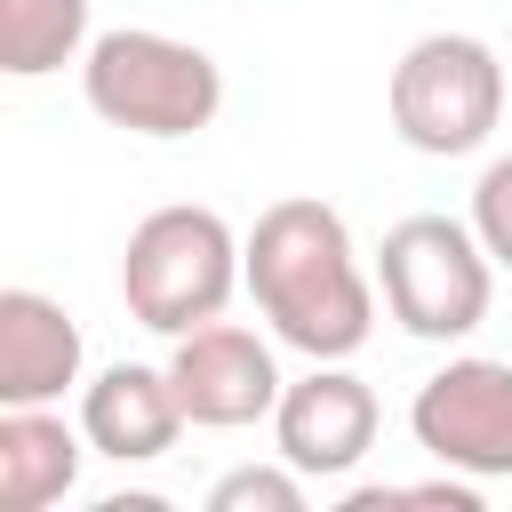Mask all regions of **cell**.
I'll return each mask as SVG.
<instances>
[{
	"mask_svg": "<svg viewBox=\"0 0 512 512\" xmlns=\"http://www.w3.org/2000/svg\"><path fill=\"white\" fill-rule=\"evenodd\" d=\"M248 296L272 320L280 344H296L304 360H352L376 328V288L360 272V248L344 232V216L312 192L272 200L248 224Z\"/></svg>",
	"mask_w": 512,
	"mask_h": 512,
	"instance_id": "cell-1",
	"label": "cell"
},
{
	"mask_svg": "<svg viewBox=\"0 0 512 512\" xmlns=\"http://www.w3.org/2000/svg\"><path fill=\"white\" fill-rule=\"evenodd\" d=\"M240 232L216 216V208H152L136 232H128V256H120V296H128V320H144L152 336H192L208 320H224L232 288H248V264H240Z\"/></svg>",
	"mask_w": 512,
	"mask_h": 512,
	"instance_id": "cell-2",
	"label": "cell"
},
{
	"mask_svg": "<svg viewBox=\"0 0 512 512\" xmlns=\"http://www.w3.org/2000/svg\"><path fill=\"white\" fill-rule=\"evenodd\" d=\"M80 88H88V112L128 136H200L224 112L216 56L176 32H144V24L96 32L80 56Z\"/></svg>",
	"mask_w": 512,
	"mask_h": 512,
	"instance_id": "cell-3",
	"label": "cell"
},
{
	"mask_svg": "<svg viewBox=\"0 0 512 512\" xmlns=\"http://www.w3.org/2000/svg\"><path fill=\"white\" fill-rule=\"evenodd\" d=\"M384 104H392V128H400L408 152L464 160V152H480L496 136V120L512 104V80H504V64H496L488 40H472V32H424L392 64Z\"/></svg>",
	"mask_w": 512,
	"mask_h": 512,
	"instance_id": "cell-4",
	"label": "cell"
},
{
	"mask_svg": "<svg viewBox=\"0 0 512 512\" xmlns=\"http://www.w3.org/2000/svg\"><path fill=\"white\" fill-rule=\"evenodd\" d=\"M376 288H384V312L424 336V344H456L488 320V296H496V256L480 248L472 224L456 216H400L376 248Z\"/></svg>",
	"mask_w": 512,
	"mask_h": 512,
	"instance_id": "cell-5",
	"label": "cell"
},
{
	"mask_svg": "<svg viewBox=\"0 0 512 512\" xmlns=\"http://www.w3.org/2000/svg\"><path fill=\"white\" fill-rule=\"evenodd\" d=\"M408 432L432 464L464 480H512V360H448L416 384Z\"/></svg>",
	"mask_w": 512,
	"mask_h": 512,
	"instance_id": "cell-6",
	"label": "cell"
},
{
	"mask_svg": "<svg viewBox=\"0 0 512 512\" xmlns=\"http://www.w3.org/2000/svg\"><path fill=\"white\" fill-rule=\"evenodd\" d=\"M168 384H176L184 416L208 424V432H240V424L272 416L280 392H288L280 368H272V344H264L256 328H232V320H208V328L176 336Z\"/></svg>",
	"mask_w": 512,
	"mask_h": 512,
	"instance_id": "cell-7",
	"label": "cell"
},
{
	"mask_svg": "<svg viewBox=\"0 0 512 512\" xmlns=\"http://www.w3.org/2000/svg\"><path fill=\"white\" fill-rule=\"evenodd\" d=\"M376 424H384V408H376V392L344 360H312V376H296L280 392V408H272V440H280V456L304 480L352 472L376 448Z\"/></svg>",
	"mask_w": 512,
	"mask_h": 512,
	"instance_id": "cell-8",
	"label": "cell"
},
{
	"mask_svg": "<svg viewBox=\"0 0 512 512\" xmlns=\"http://www.w3.org/2000/svg\"><path fill=\"white\" fill-rule=\"evenodd\" d=\"M184 424H192V416H184L168 368H144V360H112V368L80 392V432H88V448L112 456V464H152V456H168Z\"/></svg>",
	"mask_w": 512,
	"mask_h": 512,
	"instance_id": "cell-9",
	"label": "cell"
},
{
	"mask_svg": "<svg viewBox=\"0 0 512 512\" xmlns=\"http://www.w3.org/2000/svg\"><path fill=\"white\" fill-rule=\"evenodd\" d=\"M80 384V328L40 288H0V408H40Z\"/></svg>",
	"mask_w": 512,
	"mask_h": 512,
	"instance_id": "cell-10",
	"label": "cell"
},
{
	"mask_svg": "<svg viewBox=\"0 0 512 512\" xmlns=\"http://www.w3.org/2000/svg\"><path fill=\"white\" fill-rule=\"evenodd\" d=\"M80 456H96L88 432L48 416V400L40 408H0V504L8 512H48L56 496H72Z\"/></svg>",
	"mask_w": 512,
	"mask_h": 512,
	"instance_id": "cell-11",
	"label": "cell"
},
{
	"mask_svg": "<svg viewBox=\"0 0 512 512\" xmlns=\"http://www.w3.org/2000/svg\"><path fill=\"white\" fill-rule=\"evenodd\" d=\"M88 56V0H0V72L40 80Z\"/></svg>",
	"mask_w": 512,
	"mask_h": 512,
	"instance_id": "cell-12",
	"label": "cell"
},
{
	"mask_svg": "<svg viewBox=\"0 0 512 512\" xmlns=\"http://www.w3.org/2000/svg\"><path fill=\"white\" fill-rule=\"evenodd\" d=\"M208 512H304V472L280 464H240L208 488Z\"/></svg>",
	"mask_w": 512,
	"mask_h": 512,
	"instance_id": "cell-13",
	"label": "cell"
},
{
	"mask_svg": "<svg viewBox=\"0 0 512 512\" xmlns=\"http://www.w3.org/2000/svg\"><path fill=\"white\" fill-rule=\"evenodd\" d=\"M472 232H480V248L512 272V152L480 168V184H472Z\"/></svg>",
	"mask_w": 512,
	"mask_h": 512,
	"instance_id": "cell-14",
	"label": "cell"
},
{
	"mask_svg": "<svg viewBox=\"0 0 512 512\" xmlns=\"http://www.w3.org/2000/svg\"><path fill=\"white\" fill-rule=\"evenodd\" d=\"M384 504H440V512H480V488L456 472V480H416V488H352L344 512H384Z\"/></svg>",
	"mask_w": 512,
	"mask_h": 512,
	"instance_id": "cell-15",
	"label": "cell"
}]
</instances>
